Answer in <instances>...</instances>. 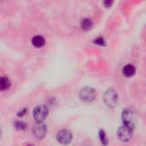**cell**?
Here are the masks:
<instances>
[{"mask_svg":"<svg viewBox=\"0 0 146 146\" xmlns=\"http://www.w3.org/2000/svg\"><path fill=\"white\" fill-rule=\"evenodd\" d=\"M122 121L125 126H127L130 128L133 129L136 124L135 112L130 108H126L122 111Z\"/></svg>","mask_w":146,"mask_h":146,"instance_id":"1","label":"cell"},{"mask_svg":"<svg viewBox=\"0 0 146 146\" xmlns=\"http://www.w3.org/2000/svg\"><path fill=\"white\" fill-rule=\"evenodd\" d=\"M104 101L105 103V104L108 107L113 108L116 105L117 101H118V94L116 92L115 90H114L113 88H110L108 89L104 94Z\"/></svg>","mask_w":146,"mask_h":146,"instance_id":"2","label":"cell"},{"mask_svg":"<svg viewBox=\"0 0 146 146\" xmlns=\"http://www.w3.org/2000/svg\"><path fill=\"white\" fill-rule=\"evenodd\" d=\"M49 115V109L44 104L38 105L33 110V119L37 122H43Z\"/></svg>","mask_w":146,"mask_h":146,"instance_id":"3","label":"cell"},{"mask_svg":"<svg viewBox=\"0 0 146 146\" xmlns=\"http://www.w3.org/2000/svg\"><path fill=\"white\" fill-rule=\"evenodd\" d=\"M97 96V92L95 91L94 88L92 87H84L80 90V97L81 98V100L85 101V102H92Z\"/></svg>","mask_w":146,"mask_h":146,"instance_id":"4","label":"cell"},{"mask_svg":"<svg viewBox=\"0 0 146 146\" xmlns=\"http://www.w3.org/2000/svg\"><path fill=\"white\" fill-rule=\"evenodd\" d=\"M133 129H132L129 127L125 126V125L120 127L118 128V131H117L118 138L122 142H128V141H130L132 137H133Z\"/></svg>","mask_w":146,"mask_h":146,"instance_id":"5","label":"cell"},{"mask_svg":"<svg viewBox=\"0 0 146 146\" xmlns=\"http://www.w3.org/2000/svg\"><path fill=\"white\" fill-rule=\"evenodd\" d=\"M56 139L62 145H69L73 139L72 133L68 129H62L57 133Z\"/></svg>","mask_w":146,"mask_h":146,"instance_id":"6","label":"cell"},{"mask_svg":"<svg viewBox=\"0 0 146 146\" xmlns=\"http://www.w3.org/2000/svg\"><path fill=\"white\" fill-rule=\"evenodd\" d=\"M46 133V127L43 122H36L33 127V134L38 139H42Z\"/></svg>","mask_w":146,"mask_h":146,"instance_id":"7","label":"cell"},{"mask_svg":"<svg viewBox=\"0 0 146 146\" xmlns=\"http://www.w3.org/2000/svg\"><path fill=\"white\" fill-rule=\"evenodd\" d=\"M136 68L133 64H127L122 69V73L126 77H132L135 74Z\"/></svg>","mask_w":146,"mask_h":146,"instance_id":"8","label":"cell"},{"mask_svg":"<svg viewBox=\"0 0 146 146\" xmlns=\"http://www.w3.org/2000/svg\"><path fill=\"white\" fill-rule=\"evenodd\" d=\"M32 44H33V46L39 48V47H42V46L44 45V44H45V39H44V38L43 36H41V35H36V36H34V37L32 38Z\"/></svg>","mask_w":146,"mask_h":146,"instance_id":"9","label":"cell"},{"mask_svg":"<svg viewBox=\"0 0 146 146\" xmlns=\"http://www.w3.org/2000/svg\"><path fill=\"white\" fill-rule=\"evenodd\" d=\"M92 26H93L92 21L89 18H84L80 21V27L85 31L90 30L92 27Z\"/></svg>","mask_w":146,"mask_h":146,"instance_id":"10","label":"cell"},{"mask_svg":"<svg viewBox=\"0 0 146 146\" xmlns=\"http://www.w3.org/2000/svg\"><path fill=\"white\" fill-rule=\"evenodd\" d=\"M11 86V81L9 80V78L7 77H1L0 79V88L2 91H5V90H8L9 87Z\"/></svg>","mask_w":146,"mask_h":146,"instance_id":"11","label":"cell"},{"mask_svg":"<svg viewBox=\"0 0 146 146\" xmlns=\"http://www.w3.org/2000/svg\"><path fill=\"white\" fill-rule=\"evenodd\" d=\"M98 136H99V139H100L101 143H102L104 145H107L108 143H109V139H108L107 135H106V133L104 132V129H100V130H99Z\"/></svg>","mask_w":146,"mask_h":146,"instance_id":"12","label":"cell"},{"mask_svg":"<svg viewBox=\"0 0 146 146\" xmlns=\"http://www.w3.org/2000/svg\"><path fill=\"white\" fill-rule=\"evenodd\" d=\"M15 127L19 131H23L27 128V124L23 121H15Z\"/></svg>","mask_w":146,"mask_h":146,"instance_id":"13","label":"cell"},{"mask_svg":"<svg viewBox=\"0 0 146 146\" xmlns=\"http://www.w3.org/2000/svg\"><path fill=\"white\" fill-rule=\"evenodd\" d=\"M93 42L96 44H98V45H101V46H105L106 45V41H105V39L103 38V37H98V38H96L94 40H93Z\"/></svg>","mask_w":146,"mask_h":146,"instance_id":"14","label":"cell"},{"mask_svg":"<svg viewBox=\"0 0 146 146\" xmlns=\"http://www.w3.org/2000/svg\"><path fill=\"white\" fill-rule=\"evenodd\" d=\"M27 112V109L26 108H24V109H22V110H21L19 112H18V116H22L23 115H25V113Z\"/></svg>","mask_w":146,"mask_h":146,"instance_id":"15","label":"cell"},{"mask_svg":"<svg viewBox=\"0 0 146 146\" xmlns=\"http://www.w3.org/2000/svg\"><path fill=\"white\" fill-rule=\"evenodd\" d=\"M112 3H113V2H112V1H110V0H106V1L104 2V4L106 7H110Z\"/></svg>","mask_w":146,"mask_h":146,"instance_id":"16","label":"cell"},{"mask_svg":"<svg viewBox=\"0 0 146 146\" xmlns=\"http://www.w3.org/2000/svg\"><path fill=\"white\" fill-rule=\"evenodd\" d=\"M27 146H33V145H28Z\"/></svg>","mask_w":146,"mask_h":146,"instance_id":"17","label":"cell"}]
</instances>
